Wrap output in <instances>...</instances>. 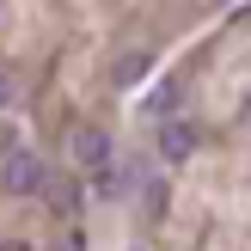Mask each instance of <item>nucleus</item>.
<instances>
[{"label":"nucleus","instance_id":"f257e3e1","mask_svg":"<svg viewBox=\"0 0 251 251\" xmlns=\"http://www.w3.org/2000/svg\"><path fill=\"white\" fill-rule=\"evenodd\" d=\"M43 184H49V166L31 153V147H12V153L0 159V190L6 196H37Z\"/></svg>","mask_w":251,"mask_h":251},{"label":"nucleus","instance_id":"f03ea898","mask_svg":"<svg viewBox=\"0 0 251 251\" xmlns=\"http://www.w3.org/2000/svg\"><path fill=\"white\" fill-rule=\"evenodd\" d=\"M196 141H202V129H196V123H178V117L159 123V159H166V166L190 159V153H196Z\"/></svg>","mask_w":251,"mask_h":251},{"label":"nucleus","instance_id":"7ed1b4c3","mask_svg":"<svg viewBox=\"0 0 251 251\" xmlns=\"http://www.w3.org/2000/svg\"><path fill=\"white\" fill-rule=\"evenodd\" d=\"M68 153L80 159L86 172H104V166H110V135H104V129H80V135H74V147H68Z\"/></svg>","mask_w":251,"mask_h":251},{"label":"nucleus","instance_id":"20e7f679","mask_svg":"<svg viewBox=\"0 0 251 251\" xmlns=\"http://www.w3.org/2000/svg\"><path fill=\"white\" fill-rule=\"evenodd\" d=\"M147 68H153V61H147V49H123V55L110 61V86H117V92H135V86L147 80Z\"/></svg>","mask_w":251,"mask_h":251},{"label":"nucleus","instance_id":"39448f33","mask_svg":"<svg viewBox=\"0 0 251 251\" xmlns=\"http://www.w3.org/2000/svg\"><path fill=\"white\" fill-rule=\"evenodd\" d=\"M178 98H184V80H166V86H159V92H153V104H147V110H153V117L166 123L172 110H178Z\"/></svg>","mask_w":251,"mask_h":251},{"label":"nucleus","instance_id":"423d86ee","mask_svg":"<svg viewBox=\"0 0 251 251\" xmlns=\"http://www.w3.org/2000/svg\"><path fill=\"white\" fill-rule=\"evenodd\" d=\"M92 196H98V202H110V196H123V178H117V172H92Z\"/></svg>","mask_w":251,"mask_h":251},{"label":"nucleus","instance_id":"0eeeda50","mask_svg":"<svg viewBox=\"0 0 251 251\" xmlns=\"http://www.w3.org/2000/svg\"><path fill=\"white\" fill-rule=\"evenodd\" d=\"M49 202H55L61 215H74V208H80V196H74V184H55V196H49Z\"/></svg>","mask_w":251,"mask_h":251},{"label":"nucleus","instance_id":"6e6552de","mask_svg":"<svg viewBox=\"0 0 251 251\" xmlns=\"http://www.w3.org/2000/svg\"><path fill=\"white\" fill-rule=\"evenodd\" d=\"M12 98H19V86H12V74H0V110H6Z\"/></svg>","mask_w":251,"mask_h":251},{"label":"nucleus","instance_id":"1a4fd4ad","mask_svg":"<svg viewBox=\"0 0 251 251\" xmlns=\"http://www.w3.org/2000/svg\"><path fill=\"white\" fill-rule=\"evenodd\" d=\"M0 251H37L31 239H0Z\"/></svg>","mask_w":251,"mask_h":251}]
</instances>
